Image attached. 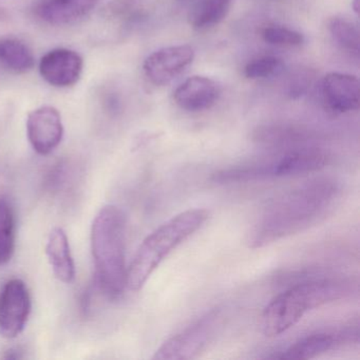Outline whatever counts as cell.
Returning a JSON list of instances; mask_svg holds the SVG:
<instances>
[{
    "label": "cell",
    "instance_id": "cell-1",
    "mask_svg": "<svg viewBox=\"0 0 360 360\" xmlns=\"http://www.w3.org/2000/svg\"><path fill=\"white\" fill-rule=\"evenodd\" d=\"M340 197V185L330 179L311 181L278 195L252 223L248 246L264 248L307 231L332 214Z\"/></svg>",
    "mask_w": 360,
    "mask_h": 360
},
{
    "label": "cell",
    "instance_id": "cell-2",
    "mask_svg": "<svg viewBox=\"0 0 360 360\" xmlns=\"http://www.w3.org/2000/svg\"><path fill=\"white\" fill-rule=\"evenodd\" d=\"M357 282L347 278H322L290 286L267 304L261 328L267 337L290 330L307 313L322 305L347 298L357 292Z\"/></svg>",
    "mask_w": 360,
    "mask_h": 360
},
{
    "label": "cell",
    "instance_id": "cell-3",
    "mask_svg": "<svg viewBox=\"0 0 360 360\" xmlns=\"http://www.w3.org/2000/svg\"><path fill=\"white\" fill-rule=\"evenodd\" d=\"M91 250L101 290L117 298L127 288L126 216L121 208L107 205L92 223Z\"/></svg>",
    "mask_w": 360,
    "mask_h": 360
},
{
    "label": "cell",
    "instance_id": "cell-4",
    "mask_svg": "<svg viewBox=\"0 0 360 360\" xmlns=\"http://www.w3.org/2000/svg\"><path fill=\"white\" fill-rule=\"evenodd\" d=\"M208 219V210L191 208L172 217L153 231L141 244L127 269V288L134 292L142 290L160 264L199 231Z\"/></svg>",
    "mask_w": 360,
    "mask_h": 360
},
{
    "label": "cell",
    "instance_id": "cell-5",
    "mask_svg": "<svg viewBox=\"0 0 360 360\" xmlns=\"http://www.w3.org/2000/svg\"><path fill=\"white\" fill-rule=\"evenodd\" d=\"M326 153L318 149H296L280 157L225 168L212 174L216 184H239L273 178H288L311 174L328 164Z\"/></svg>",
    "mask_w": 360,
    "mask_h": 360
},
{
    "label": "cell",
    "instance_id": "cell-6",
    "mask_svg": "<svg viewBox=\"0 0 360 360\" xmlns=\"http://www.w3.org/2000/svg\"><path fill=\"white\" fill-rule=\"evenodd\" d=\"M220 309L202 316L197 321L165 341L153 355L155 360H187L198 357L214 340L222 323Z\"/></svg>",
    "mask_w": 360,
    "mask_h": 360
},
{
    "label": "cell",
    "instance_id": "cell-7",
    "mask_svg": "<svg viewBox=\"0 0 360 360\" xmlns=\"http://www.w3.org/2000/svg\"><path fill=\"white\" fill-rule=\"evenodd\" d=\"M359 342V322H349L343 328L328 332H318L307 335L292 343L279 355L271 358L288 360L311 359L326 352L345 345Z\"/></svg>",
    "mask_w": 360,
    "mask_h": 360
},
{
    "label": "cell",
    "instance_id": "cell-8",
    "mask_svg": "<svg viewBox=\"0 0 360 360\" xmlns=\"http://www.w3.org/2000/svg\"><path fill=\"white\" fill-rule=\"evenodd\" d=\"M31 313V297L20 279L8 281L0 292V334L15 338L24 330Z\"/></svg>",
    "mask_w": 360,
    "mask_h": 360
},
{
    "label": "cell",
    "instance_id": "cell-9",
    "mask_svg": "<svg viewBox=\"0 0 360 360\" xmlns=\"http://www.w3.org/2000/svg\"><path fill=\"white\" fill-rule=\"evenodd\" d=\"M195 58L188 45L172 46L153 52L143 65L145 77L155 86H165L181 75Z\"/></svg>",
    "mask_w": 360,
    "mask_h": 360
},
{
    "label": "cell",
    "instance_id": "cell-10",
    "mask_svg": "<svg viewBox=\"0 0 360 360\" xmlns=\"http://www.w3.org/2000/svg\"><path fill=\"white\" fill-rule=\"evenodd\" d=\"M29 142L39 155L51 153L62 142L64 126L58 109L43 106L29 113L27 119Z\"/></svg>",
    "mask_w": 360,
    "mask_h": 360
},
{
    "label": "cell",
    "instance_id": "cell-11",
    "mask_svg": "<svg viewBox=\"0 0 360 360\" xmlns=\"http://www.w3.org/2000/svg\"><path fill=\"white\" fill-rule=\"evenodd\" d=\"M84 60L77 52L58 48L41 58L39 73L49 85L58 88L75 86L83 73Z\"/></svg>",
    "mask_w": 360,
    "mask_h": 360
},
{
    "label": "cell",
    "instance_id": "cell-12",
    "mask_svg": "<svg viewBox=\"0 0 360 360\" xmlns=\"http://www.w3.org/2000/svg\"><path fill=\"white\" fill-rule=\"evenodd\" d=\"M359 87V81L354 75L328 73L321 85L322 98L326 108L334 113L358 110L360 105Z\"/></svg>",
    "mask_w": 360,
    "mask_h": 360
},
{
    "label": "cell",
    "instance_id": "cell-13",
    "mask_svg": "<svg viewBox=\"0 0 360 360\" xmlns=\"http://www.w3.org/2000/svg\"><path fill=\"white\" fill-rule=\"evenodd\" d=\"M220 92V87L214 79L191 77L176 88L174 98L180 108L189 112H199L212 108Z\"/></svg>",
    "mask_w": 360,
    "mask_h": 360
},
{
    "label": "cell",
    "instance_id": "cell-14",
    "mask_svg": "<svg viewBox=\"0 0 360 360\" xmlns=\"http://www.w3.org/2000/svg\"><path fill=\"white\" fill-rule=\"evenodd\" d=\"M98 3V0H39L34 14L46 24L64 26L83 20Z\"/></svg>",
    "mask_w": 360,
    "mask_h": 360
},
{
    "label": "cell",
    "instance_id": "cell-15",
    "mask_svg": "<svg viewBox=\"0 0 360 360\" xmlns=\"http://www.w3.org/2000/svg\"><path fill=\"white\" fill-rule=\"evenodd\" d=\"M46 252L56 277L64 283H71L75 280V266L64 229L60 227L52 229L48 238Z\"/></svg>",
    "mask_w": 360,
    "mask_h": 360
},
{
    "label": "cell",
    "instance_id": "cell-16",
    "mask_svg": "<svg viewBox=\"0 0 360 360\" xmlns=\"http://www.w3.org/2000/svg\"><path fill=\"white\" fill-rule=\"evenodd\" d=\"M233 0H198L188 13L191 28L207 30L220 24L231 10Z\"/></svg>",
    "mask_w": 360,
    "mask_h": 360
},
{
    "label": "cell",
    "instance_id": "cell-17",
    "mask_svg": "<svg viewBox=\"0 0 360 360\" xmlns=\"http://www.w3.org/2000/svg\"><path fill=\"white\" fill-rule=\"evenodd\" d=\"M35 65L32 50L18 39L0 41V66L16 75L29 72Z\"/></svg>",
    "mask_w": 360,
    "mask_h": 360
},
{
    "label": "cell",
    "instance_id": "cell-18",
    "mask_svg": "<svg viewBox=\"0 0 360 360\" xmlns=\"http://www.w3.org/2000/svg\"><path fill=\"white\" fill-rule=\"evenodd\" d=\"M15 250V216L9 202L0 199V265L7 264Z\"/></svg>",
    "mask_w": 360,
    "mask_h": 360
},
{
    "label": "cell",
    "instance_id": "cell-19",
    "mask_svg": "<svg viewBox=\"0 0 360 360\" xmlns=\"http://www.w3.org/2000/svg\"><path fill=\"white\" fill-rule=\"evenodd\" d=\"M328 30L341 49L358 54L360 48L359 29L352 20L334 18L328 24Z\"/></svg>",
    "mask_w": 360,
    "mask_h": 360
},
{
    "label": "cell",
    "instance_id": "cell-20",
    "mask_svg": "<svg viewBox=\"0 0 360 360\" xmlns=\"http://www.w3.org/2000/svg\"><path fill=\"white\" fill-rule=\"evenodd\" d=\"M283 69L282 60L275 56H264L248 63L244 69V75L250 79H267L279 75Z\"/></svg>",
    "mask_w": 360,
    "mask_h": 360
},
{
    "label": "cell",
    "instance_id": "cell-21",
    "mask_svg": "<svg viewBox=\"0 0 360 360\" xmlns=\"http://www.w3.org/2000/svg\"><path fill=\"white\" fill-rule=\"evenodd\" d=\"M262 37L271 45L288 46V47L302 45L304 41V37L301 33L281 26L266 27L262 31Z\"/></svg>",
    "mask_w": 360,
    "mask_h": 360
},
{
    "label": "cell",
    "instance_id": "cell-22",
    "mask_svg": "<svg viewBox=\"0 0 360 360\" xmlns=\"http://www.w3.org/2000/svg\"><path fill=\"white\" fill-rule=\"evenodd\" d=\"M352 8H353L354 12H355L356 14L359 13L360 0H353V1H352Z\"/></svg>",
    "mask_w": 360,
    "mask_h": 360
}]
</instances>
